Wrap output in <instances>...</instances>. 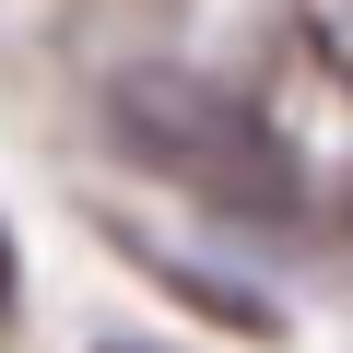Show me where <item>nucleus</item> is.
<instances>
[{
	"label": "nucleus",
	"instance_id": "20e7f679",
	"mask_svg": "<svg viewBox=\"0 0 353 353\" xmlns=\"http://www.w3.org/2000/svg\"><path fill=\"white\" fill-rule=\"evenodd\" d=\"M12 294H24V248H12V224H0V318H12Z\"/></svg>",
	"mask_w": 353,
	"mask_h": 353
},
{
	"label": "nucleus",
	"instance_id": "f257e3e1",
	"mask_svg": "<svg viewBox=\"0 0 353 353\" xmlns=\"http://www.w3.org/2000/svg\"><path fill=\"white\" fill-rule=\"evenodd\" d=\"M106 141H118L130 165H153L165 189L212 201L224 224H306V165H294V141H283L236 83H212V71H165V59L118 71V83H106Z\"/></svg>",
	"mask_w": 353,
	"mask_h": 353
},
{
	"label": "nucleus",
	"instance_id": "f03ea898",
	"mask_svg": "<svg viewBox=\"0 0 353 353\" xmlns=\"http://www.w3.org/2000/svg\"><path fill=\"white\" fill-rule=\"evenodd\" d=\"M106 248H118V259H141V271H153V283H165L176 306H201L212 330H236V341H283V306H271V294H248L236 271H201L189 248H165L153 224H130V212H106Z\"/></svg>",
	"mask_w": 353,
	"mask_h": 353
},
{
	"label": "nucleus",
	"instance_id": "7ed1b4c3",
	"mask_svg": "<svg viewBox=\"0 0 353 353\" xmlns=\"http://www.w3.org/2000/svg\"><path fill=\"white\" fill-rule=\"evenodd\" d=\"M306 48L330 83H353V0H306Z\"/></svg>",
	"mask_w": 353,
	"mask_h": 353
},
{
	"label": "nucleus",
	"instance_id": "39448f33",
	"mask_svg": "<svg viewBox=\"0 0 353 353\" xmlns=\"http://www.w3.org/2000/svg\"><path fill=\"white\" fill-rule=\"evenodd\" d=\"M94 353H153V341H94Z\"/></svg>",
	"mask_w": 353,
	"mask_h": 353
}]
</instances>
